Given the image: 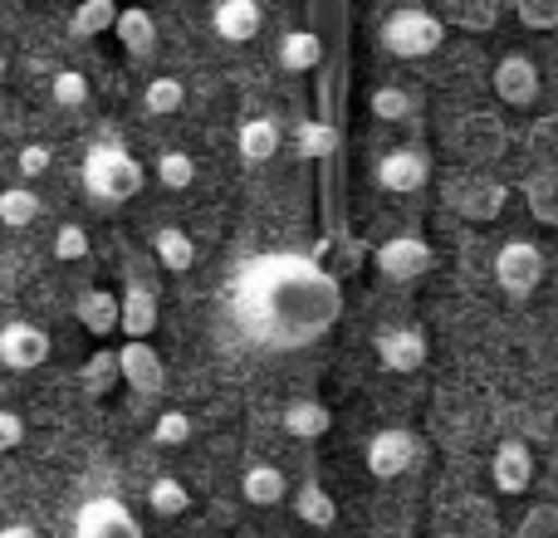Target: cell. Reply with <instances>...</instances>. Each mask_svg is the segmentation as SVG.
I'll list each match as a JSON object with an SVG mask.
<instances>
[{"mask_svg": "<svg viewBox=\"0 0 558 538\" xmlns=\"http://www.w3.org/2000/svg\"><path fill=\"white\" fill-rule=\"evenodd\" d=\"M231 314L251 343L270 347V353H299L338 323L343 289L308 255L260 250L235 265Z\"/></svg>", "mask_w": 558, "mask_h": 538, "instance_id": "obj_1", "label": "cell"}, {"mask_svg": "<svg viewBox=\"0 0 558 538\" xmlns=\"http://www.w3.org/2000/svg\"><path fill=\"white\" fill-rule=\"evenodd\" d=\"M78 176H84V192L94 196V201L118 206V201H133V196L143 192L147 167L137 162V157L128 152L123 143H94L84 152V167H78Z\"/></svg>", "mask_w": 558, "mask_h": 538, "instance_id": "obj_2", "label": "cell"}, {"mask_svg": "<svg viewBox=\"0 0 558 538\" xmlns=\"http://www.w3.org/2000/svg\"><path fill=\"white\" fill-rule=\"evenodd\" d=\"M441 39H446L441 15H436V10H422V5L392 10L383 25V49L397 59H426L441 49Z\"/></svg>", "mask_w": 558, "mask_h": 538, "instance_id": "obj_3", "label": "cell"}, {"mask_svg": "<svg viewBox=\"0 0 558 538\" xmlns=\"http://www.w3.org/2000/svg\"><path fill=\"white\" fill-rule=\"evenodd\" d=\"M495 284L505 289L510 298H530L534 289L544 284V250L534 241H505L495 250Z\"/></svg>", "mask_w": 558, "mask_h": 538, "instance_id": "obj_4", "label": "cell"}, {"mask_svg": "<svg viewBox=\"0 0 558 538\" xmlns=\"http://www.w3.org/2000/svg\"><path fill=\"white\" fill-rule=\"evenodd\" d=\"M74 538H143V524L118 494H88L74 510Z\"/></svg>", "mask_w": 558, "mask_h": 538, "instance_id": "obj_5", "label": "cell"}, {"mask_svg": "<svg viewBox=\"0 0 558 538\" xmlns=\"http://www.w3.org/2000/svg\"><path fill=\"white\" fill-rule=\"evenodd\" d=\"M373 265L383 279H392V284H412V279H422L426 269L436 265V250L432 241H422V235H387L383 245L373 250Z\"/></svg>", "mask_w": 558, "mask_h": 538, "instance_id": "obj_6", "label": "cell"}, {"mask_svg": "<svg viewBox=\"0 0 558 538\" xmlns=\"http://www.w3.org/2000/svg\"><path fill=\"white\" fill-rule=\"evenodd\" d=\"M432 182V157H426L422 143H402V147H387L377 157V186L392 196H412Z\"/></svg>", "mask_w": 558, "mask_h": 538, "instance_id": "obj_7", "label": "cell"}, {"mask_svg": "<svg viewBox=\"0 0 558 538\" xmlns=\"http://www.w3.org/2000/svg\"><path fill=\"white\" fill-rule=\"evenodd\" d=\"M416 461H422V441L412 431H402V426H387V431H377L367 441V470L377 480H397V475L416 470Z\"/></svg>", "mask_w": 558, "mask_h": 538, "instance_id": "obj_8", "label": "cell"}, {"mask_svg": "<svg viewBox=\"0 0 558 538\" xmlns=\"http://www.w3.org/2000/svg\"><path fill=\"white\" fill-rule=\"evenodd\" d=\"M446 201H451V211H461L465 221H495V216L505 211V201H510V186L490 182V176H456L451 186H446Z\"/></svg>", "mask_w": 558, "mask_h": 538, "instance_id": "obj_9", "label": "cell"}, {"mask_svg": "<svg viewBox=\"0 0 558 538\" xmlns=\"http://www.w3.org/2000/svg\"><path fill=\"white\" fill-rule=\"evenodd\" d=\"M49 363V333L39 323H25V318H15V323L0 328V367H10V372H35V367Z\"/></svg>", "mask_w": 558, "mask_h": 538, "instance_id": "obj_10", "label": "cell"}, {"mask_svg": "<svg viewBox=\"0 0 558 538\" xmlns=\"http://www.w3.org/2000/svg\"><path fill=\"white\" fill-rule=\"evenodd\" d=\"M490 84H495V94H500V103L530 108L534 98H539V69H534L530 54L510 49V54H500V64H495V74H490Z\"/></svg>", "mask_w": 558, "mask_h": 538, "instance_id": "obj_11", "label": "cell"}, {"mask_svg": "<svg viewBox=\"0 0 558 538\" xmlns=\"http://www.w3.org/2000/svg\"><path fill=\"white\" fill-rule=\"evenodd\" d=\"M118 377H123L133 392L153 396V392H162L167 387V363H162V353H157L153 343H123L118 347Z\"/></svg>", "mask_w": 558, "mask_h": 538, "instance_id": "obj_12", "label": "cell"}, {"mask_svg": "<svg viewBox=\"0 0 558 538\" xmlns=\"http://www.w3.org/2000/svg\"><path fill=\"white\" fill-rule=\"evenodd\" d=\"M490 480L500 494H524L534 485V451L520 441V436H505V441L495 445Z\"/></svg>", "mask_w": 558, "mask_h": 538, "instance_id": "obj_13", "label": "cell"}, {"mask_svg": "<svg viewBox=\"0 0 558 538\" xmlns=\"http://www.w3.org/2000/svg\"><path fill=\"white\" fill-rule=\"evenodd\" d=\"M426 333L422 328H387V333H377V363L387 367V372H416V367H426Z\"/></svg>", "mask_w": 558, "mask_h": 538, "instance_id": "obj_14", "label": "cell"}, {"mask_svg": "<svg viewBox=\"0 0 558 538\" xmlns=\"http://www.w3.org/2000/svg\"><path fill=\"white\" fill-rule=\"evenodd\" d=\"M118 308H123L118 328H123L128 343H147V338H153V328H157V294H153V289L137 284V279H128Z\"/></svg>", "mask_w": 558, "mask_h": 538, "instance_id": "obj_15", "label": "cell"}, {"mask_svg": "<svg viewBox=\"0 0 558 538\" xmlns=\"http://www.w3.org/2000/svg\"><path fill=\"white\" fill-rule=\"evenodd\" d=\"M260 25H265L260 0H221V5L211 10V29L226 39V45H245V39H255Z\"/></svg>", "mask_w": 558, "mask_h": 538, "instance_id": "obj_16", "label": "cell"}, {"mask_svg": "<svg viewBox=\"0 0 558 538\" xmlns=\"http://www.w3.org/2000/svg\"><path fill=\"white\" fill-rule=\"evenodd\" d=\"M235 152H241L245 167H265L279 152V123L265 118V113L245 118V123L235 127Z\"/></svg>", "mask_w": 558, "mask_h": 538, "instance_id": "obj_17", "label": "cell"}, {"mask_svg": "<svg viewBox=\"0 0 558 538\" xmlns=\"http://www.w3.org/2000/svg\"><path fill=\"white\" fill-rule=\"evenodd\" d=\"M279 426H284L294 441H324L328 431H333V412H328L318 396H299V402L284 406V416H279Z\"/></svg>", "mask_w": 558, "mask_h": 538, "instance_id": "obj_18", "label": "cell"}, {"mask_svg": "<svg viewBox=\"0 0 558 538\" xmlns=\"http://www.w3.org/2000/svg\"><path fill=\"white\" fill-rule=\"evenodd\" d=\"M289 494V480H284V470L270 461H251L245 465V475H241V500L245 504H255V510H270V504H279Z\"/></svg>", "mask_w": 558, "mask_h": 538, "instance_id": "obj_19", "label": "cell"}, {"mask_svg": "<svg viewBox=\"0 0 558 538\" xmlns=\"http://www.w3.org/2000/svg\"><path fill=\"white\" fill-rule=\"evenodd\" d=\"M74 318H78V323H84L94 338H108V333H118V318H123V308H118V294H113V289H88V294H78Z\"/></svg>", "mask_w": 558, "mask_h": 538, "instance_id": "obj_20", "label": "cell"}, {"mask_svg": "<svg viewBox=\"0 0 558 538\" xmlns=\"http://www.w3.org/2000/svg\"><path fill=\"white\" fill-rule=\"evenodd\" d=\"M318 64H324V35L318 29H289V35H279V69L308 74Z\"/></svg>", "mask_w": 558, "mask_h": 538, "instance_id": "obj_21", "label": "cell"}, {"mask_svg": "<svg viewBox=\"0 0 558 538\" xmlns=\"http://www.w3.org/2000/svg\"><path fill=\"white\" fill-rule=\"evenodd\" d=\"M289 504H294L299 524H308V529H333V524H338L333 494H328L318 480H304V485H299V490L289 494Z\"/></svg>", "mask_w": 558, "mask_h": 538, "instance_id": "obj_22", "label": "cell"}, {"mask_svg": "<svg viewBox=\"0 0 558 538\" xmlns=\"http://www.w3.org/2000/svg\"><path fill=\"white\" fill-rule=\"evenodd\" d=\"M113 35L123 39V49H128L133 59H147V54H153V45H157V20H153V10H143V5L118 10Z\"/></svg>", "mask_w": 558, "mask_h": 538, "instance_id": "obj_23", "label": "cell"}, {"mask_svg": "<svg viewBox=\"0 0 558 538\" xmlns=\"http://www.w3.org/2000/svg\"><path fill=\"white\" fill-rule=\"evenodd\" d=\"M153 255L162 269H172V274H186V269L196 265V241L182 231V225H157L153 231Z\"/></svg>", "mask_w": 558, "mask_h": 538, "instance_id": "obj_24", "label": "cell"}, {"mask_svg": "<svg viewBox=\"0 0 558 538\" xmlns=\"http://www.w3.org/2000/svg\"><path fill=\"white\" fill-rule=\"evenodd\" d=\"M367 108H373V118H383V123L416 127V98L407 94L402 84H377L373 98H367Z\"/></svg>", "mask_w": 558, "mask_h": 538, "instance_id": "obj_25", "label": "cell"}, {"mask_svg": "<svg viewBox=\"0 0 558 538\" xmlns=\"http://www.w3.org/2000/svg\"><path fill=\"white\" fill-rule=\"evenodd\" d=\"M118 25V5L113 0H84V5L69 15V35L74 39H98Z\"/></svg>", "mask_w": 558, "mask_h": 538, "instance_id": "obj_26", "label": "cell"}, {"mask_svg": "<svg viewBox=\"0 0 558 538\" xmlns=\"http://www.w3.org/2000/svg\"><path fill=\"white\" fill-rule=\"evenodd\" d=\"M147 510H153L157 519H182V514L192 510V494H186L182 480H172V475H157V480L147 485Z\"/></svg>", "mask_w": 558, "mask_h": 538, "instance_id": "obj_27", "label": "cell"}, {"mask_svg": "<svg viewBox=\"0 0 558 538\" xmlns=\"http://www.w3.org/2000/svg\"><path fill=\"white\" fill-rule=\"evenodd\" d=\"M182 103H186V84L177 74H157V78H147V88H143V108L153 118H172V113H182Z\"/></svg>", "mask_w": 558, "mask_h": 538, "instance_id": "obj_28", "label": "cell"}, {"mask_svg": "<svg viewBox=\"0 0 558 538\" xmlns=\"http://www.w3.org/2000/svg\"><path fill=\"white\" fill-rule=\"evenodd\" d=\"M153 176L167 186V192H186V186L196 182V157L182 152V147H167V152H157Z\"/></svg>", "mask_w": 558, "mask_h": 538, "instance_id": "obj_29", "label": "cell"}, {"mask_svg": "<svg viewBox=\"0 0 558 538\" xmlns=\"http://www.w3.org/2000/svg\"><path fill=\"white\" fill-rule=\"evenodd\" d=\"M113 382H118V347H98V353L78 367V387H84L88 396H104V392H113Z\"/></svg>", "mask_w": 558, "mask_h": 538, "instance_id": "obj_30", "label": "cell"}, {"mask_svg": "<svg viewBox=\"0 0 558 538\" xmlns=\"http://www.w3.org/2000/svg\"><path fill=\"white\" fill-rule=\"evenodd\" d=\"M39 211H45V206H39V196L29 192V186H5V192H0V221L15 225V231L35 225Z\"/></svg>", "mask_w": 558, "mask_h": 538, "instance_id": "obj_31", "label": "cell"}, {"mask_svg": "<svg viewBox=\"0 0 558 538\" xmlns=\"http://www.w3.org/2000/svg\"><path fill=\"white\" fill-rule=\"evenodd\" d=\"M299 143H304V157H314V162H333L338 157V123L333 118H308V123L299 127Z\"/></svg>", "mask_w": 558, "mask_h": 538, "instance_id": "obj_32", "label": "cell"}, {"mask_svg": "<svg viewBox=\"0 0 558 538\" xmlns=\"http://www.w3.org/2000/svg\"><path fill=\"white\" fill-rule=\"evenodd\" d=\"M524 196H530V211L539 216V221L558 225V176L554 172H539L524 182Z\"/></svg>", "mask_w": 558, "mask_h": 538, "instance_id": "obj_33", "label": "cell"}, {"mask_svg": "<svg viewBox=\"0 0 558 538\" xmlns=\"http://www.w3.org/2000/svg\"><path fill=\"white\" fill-rule=\"evenodd\" d=\"M436 15H441V25L490 29L495 20H500V5H490V0H481V5H436Z\"/></svg>", "mask_w": 558, "mask_h": 538, "instance_id": "obj_34", "label": "cell"}, {"mask_svg": "<svg viewBox=\"0 0 558 538\" xmlns=\"http://www.w3.org/2000/svg\"><path fill=\"white\" fill-rule=\"evenodd\" d=\"M49 94H54L59 108H84L88 103V78L78 74V69H59V74L49 78Z\"/></svg>", "mask_w": 558, "mask_h": 538, "instance_id": "obj_35", "label": "cell"}, {"mask_svg": "<svg viewBox=\"0 0 558 538\" xmlns=\"http://www.w3.org/2000/svg\"><path fill=\"white\" fill-rule=\"evenodd\" d=\"M192 431H196V426H192V416H186V412H162V416L153 421V441L167 445V451L186 445V441H192Z\"/></svg>", "mask_w": 558, "mask_h": 538, "instance_id": "obj_36", "label": "cell"}, {"mask_svg": "<svg viewBox=\"0 0 558 538\" xmlns=\"http://www.w3.org/2000/svg\"><path fill=\"white\" fill-rule=\"evenodd\" d=\"M54 260H64V265H74V260H88V235H84V225H59L54 231Z\"/></svg>", "mask_w": 558, "mask_h": 538, "instance_id": "obj_37", "label": "cell"}, {"mask_svg": "<svg viewBox=\"0 0 558 538\" xmlns=\"http://www.w3.org/2000/svg\"><path fill=\"white\" fill-rule=\"evenodd\" d=\"M514 20L530 29H554L558 25V5H539V0H514Z\"/></svg>", "mask_w": 558, "mask_h": 538, "instance_id": "obj_38", "label": "cell"}, {"mask_svg": "<svg viewBox=\"0 0 558 538\" xmlns=\"http://www.w3.org/2000/svg\"><path fill=\"white\" fill-rule=\"evenodd\" d=\"M25 445V416L0 406V451H20Z\"/></svg>", "mask_w": 558, "mask_h": 538, "instance_id": "obj_39", "label": "cell"}, {"mask_svg": "<svg viewBox=\"0 0 558 538\" xmlns=\"http://www.w3.org/2000/svg\"><path fill=\"white\" fill-rule=\"evenodd\" d=\"M49 162H54V152H49L45 143L20 147V176H45V172H49Z\"/></svg>", "mask_w": 558, "mask_h": 538, "instance_id": "obj_40", "label": "cell"}, {"mask_svg": "<svg viewBox=\"0 0 558 538\" xmlns=\"http://www.w3.org/2000/svg\"><path fill=\"white\" fill-rule=\"evenodd\" d=\"M0 538H39V534H35V524H20L15 519V524H0Z\"/></svg>", "mask_w": 558, "mask_h": 538, "instance_id": "obj_41", "label": "cell"}, {"mask_svg": "<svg viewBox=\"0 0 558 538\" xmlns=\"http://www.w3.org/2000/svg\"><path fill=\"white\" fill-rule=\"evenodd\" d=\"M5 69H10V59H5V54H0V78H5Z\"/></svg>", "mask_w": 558, "mask_h": 538, "instance_id": "obj_42", "label": "cell"}, {"mask_svg": "<svg viewBox=\"0 0 558 538\" xmlns=\"http://www.w3.org/2000/svg\"><path fill=\"white\" fill-rule=\"evenodd\" d=\"M0 108H5V98H0Z\"/></svg>", "mask_w": 558, "mask_h": 538, "instance_id": "obj_43", "label": "cell"}]
</instances>
